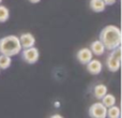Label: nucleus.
I'll return each instance as SVG.
<instances>
[{
  "label": "nucleus",
  "mask_w": 122,
  "mask_h": 118,
  "mask_svg": "<svg viewBox=\"0 0 122 118\" xmlns=\"http://www.w3.org/2000/svg\"><path fill=\"white\" fill-rule=\"evenodd\" d=\"M10 18V10L5 5L0 4V23H5Z\"/></svg>",
  "instance_id": "15"
},
{
  "label": "nucleus",
  "mask_w": 122,
  "mask_h": 118,
  "mask_svg": "<svg viewBox=\"0 0 122 118\" xmlns=\"http://www.w3.org/2000/svg\"><path fill=\"white\" fill-rule=\"evenodd\" d=\"M49 118H63L61 115H59V114H55V115H51Z\"/></svg>",
  "instance_id": "17"
},
{
  "label": "nucleus",
  "mask_w": 122,
  "mask_h": 118,
  "mask_svg": "<svg viewBox=\"0 0 122 118\" xmlns=\"http://www.w3.org/2000/svg\"><path fill=\"white\" fill-rule=\"evenodd\" d=\"M101 100H102V103L104 104V106H106L107 108L110 107V106H112V105H115L117 102L116 97H115L114 95H112V93H106Z\"/></svg>",
  "instance_id": "12"
},
{
  "label": "nucleus",
  "mask_w": 122,
  "mask_h": 118,
  "mask_svg": "<svg viewBox=\"0 0 122 118\" xmlns=\"http://www.w3.org/2000/svg\"><path fill=\"white\" fill-rule=\"evenodd\" d=\"M11 63H12V59H11L10 56L0 54V69L1 70L9 69L11 67Z\"/></svg>",
  "instance_id": "14"
},
{
  "label": "nucleus",
  "mask_w": 122,
  "mask_h": 118,
  "mask_svg": "<svg viewBox=\"0 0 122 118\" xmlns=\"http://www.w3.org/2000/svg\"><path fill=\"white\" fill-rule=\"evenodd\" d=\"M1 2H2V0H0V4H1Z\"/></svg>",
  "instance_id": "19"
},
{
  "label": "nucleus",
  "mask_w": 122,
  "mask_h": 118,
  "mask_svg": "<svg viewBox=\"0 0 122 118\" xmlns=\"http://www.w3.org/2000/svg\"><path fill=\"white\" fill-rule=\"evenodd\" d=\"M108 89H107V86L104 84H99L97 86H94L93 88V96H94L97 99H100L101 100L104 96L107 93Z\"/></svg>",
  "instance_id": "11"
},
{
  "label": "nucleus",
  "mask_w": 122,
  "mask_h": 118,
  "mask_svg": "<svg viewBox=\"0 0 122 118\" xmlns=\"http://www.w3.org/2000/svg\"><path fill=\"white\" fill-rule=\"evenodd\" d=\"M106 67L110 72L115 73L120 70L121 67V46L110 51V54L106 58Z\"/></svg>",
  "instance_id": "3"
},
{
  "label": "nucleus",
  "mask_w": 122,
  "mask_h": 118,
  "mask_svg": "<svg viewBox=\"0 0 122 118\" xmlns=\"http://www.w3.org/2000/svg\"><path fill=\"white\" fill-rule=\"evenodd\" d=\"M121 117V110L116 104L107 108V116L106 118H120Z\"/></svg>",
  "instance_id": "13"
},
{
  "label": "nucleus",
  "mask_w": 122,
  "mask_h": 118,
  "mask_svg": "<svg viewBox=\"0 0 122 118\" xmlns=\"http://www.w3.org/2000/svg\"><path fill=\"white\" fill-rule=\"evenodd\" d=\"M90 51L92 52L93 55L95 56H102L104 55V53H105V46H104V44L101 42L100 40H95L93 41L92 43L90 44Z\"/></svg>",
  "instance_id": "9"
},
{
  "label": "nucleus",
  "mask_w": 122,
  "mask_h": 118,
  "mask_svg": "<svg viewBox=\"0 0 122 118\" xmlns=\"http://www.w3.org/2000/svg\"><path fill=\"white\" fill-rule=\"evenodd\" d=\"M89 6L90 9L95 13H101L105 11L106 4L103 0H90L89 1Z\"/></svg>",
  "instance_id": "10"
},
{
  "label": "nucleus",
  "mask_w": 122,
  "mask_h": 118,
  "mask_svg": "<svg viewBox=\"0 0 122 118\" xmlns=\"http://www.w3.org/2000/svg\"><path fill=\"white\" fill-rule=\"evenodd\" d=\"M103 1L105 2L106 5H114L117 2V0H103Z\"/></svg>",
  "instance_id": "16"
},
{
  "label": "nucleus",
  "mask_w": 122,
  "mask_h": 118,
  "mask_svg": "<svg viewBox=\"0 0 122 118\" xmlns=\"http://www.w3.org/2000/svg\"><path fill=\"white\" fill-rule=\"evenodd\" d=\"M21 53V58L25 62L29 63V64H33L36 63V61L40 58V52L36 47H28V48H24Z\"/></svg>",
  "instance_id": "4"
},
{
  "label": "nucleus",
  "mask_w": 122,
  "mask_h": 118,
  "mask_svg": "<svg viewBox=\"0 0 122 118\" xmlns=\"http://www.w3.org/2000/svg\"><path fill=\"white\" fill-rule=\"evenodd\" d=\"M100 41L104 44L106 51H112L121 46L122 36L118 26L107 25L100 32Z\"/></svg>",
  "instance_id": "1"
},
{
  "label": "nucleus",
  "mask_w": 122,
  "mask_h": 118,
  "mask_svg": "<svg viewBox=\"0 0 122 118\" xmlns=\"http://www.w3.org/2000/svg\"><path fill=\"white\" fill-rule=\"evenodd\" d=\"M21 49L23 48L17 36L11 34V36H6L0 39V54L13 57V56L18 55Z\"/></svg>",
  "instance_id": "2"
},
{
  "label": "nucleus",
  "mask_w": 122,
  "mask_h": 118,
  "mask_svg": "<svg viewBox=\"0 0 122 118\" xmlns=\"http://www.w3.org/2000/svg\"><path fill=\"white\" fill-rule=\"evenodd\" d=\"M18 39H19V42H20L21 48H28V47H32L36 45V38L30 32L21 33Z\"/></svg>",
  "instance_id": "7"
},
{
  "label": "nucleus",
  "mask_w": 122,
  "mask_h": 118,
  "mask_svg": "<svg viewBox=\"0 0 122 118\" xmlns=\"http://www.w3.org/2000/svg\"><path fill=\"white\" fill-rule=\"evenodd\" d=\"M76 58L81 64H87L93 58V54L88 47H82L76 54Z\"/></svg>",
  "instance_id": "6"
},
{
  "label": "nucleus",
  "mask_w": 122,
  "mask_h": 118,
  "mask_svg": "<svg viewBox=\"0 0 122 118\" xmlns=\"http://www.w3.org/2000/svg\"><path fill=\"white\" fill-rule=\"evenodd\" d=\"M87 70H88V72L90 74H92V75H97V74H100L102 72V70H103V64H102V62L100 60L92 58L87 63Z\"/></svg>",
  "instance_id": "8"
},
{
  "label": "nucleus",
  "mask_w": 122,
  "mask_h": 118,
  "mask_svg": "<svg viewBox=\"0 0 122 118\" xmlns=\"http://www.w3.org/2000/svg\"><path fill=\"white\" fill-rule=\"evenodd\" d=\"M89 116L90 118H106L107 116V107L104 106L102 102L93 103L89 107Z\"/></svg>",
  "instance_id": "5"
},
{
  "label": "nucleus",
  "mask_w": 122,
  "mask_h": 118,
  "mask_svg": "<svg viewBox=\"0 0 122 118\" xmlns=\"http://www.w3.org/2000/svg\"><path fill=\"white\" fill-rule=\"evenodd\" d=\"M29 2H31V3H39V2L41 1V0H28Z\"/></svg>",
  "instance_id": "18"
},
{
  "label": "nucleus",
  "mask_w": 122,
  "mask_h": 118,
  "mask_svg": "<svg viewBox=\"0 0 122 118\" xmlns=\"http://www.w3.org/2000/svg\"><path fill=\"white\" fill-rule=\"evenodd\" d=\"M0 72H1V69H0Z\"/></svg>",
  "instance_id": "20"
}]
</instances>
